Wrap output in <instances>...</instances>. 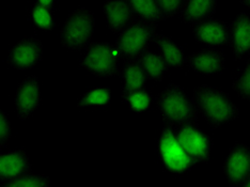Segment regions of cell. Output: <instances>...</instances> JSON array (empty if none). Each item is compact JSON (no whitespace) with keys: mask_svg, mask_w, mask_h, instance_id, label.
Instances as JSON below:
<instances>
[{"mask_svg":"<svg viewBox=\"0 0 250 187\" xmlns=\"http://www.w3.org/2000/svg\"><path fill=\"white\" fill-rule=\"evenodd\" d=\"M192 103L197 111L212 129L234 121L240 117V109L233 103L229 94L208 84L197 87L192 93Z\"/></svg>","mask_w":250,"mask_h":187,"instance_id":"obj_1","label":"cell"},{"mask_svg":"<svg viewBox=\"0 0 250 187\" xmlns=\"http://www.w3.org/2000/svg\"><path fill=\"white\" fill-rule=\"evenodd\" d=\"M157 108L160 110L164 124L174 127L182 125L198 126L197 109L187 96L185 90L175 83H170L157 95Z\"/></svg>","mask_w":250,"mask_h":187,"instance_id":"obj_2","label":"cell"},{"mask_svg":"<svg viewBox=\"0 0 250 187\" xmlns=\"http://www.w3.org/2000/svg\"><path fill=\"white\" fill-rule=\"evenodd\" d=\"M94 15L86 8L74 10L67 16L60 32L61 44L70 50L86 49L94 30Z\"/></svg>","mask_w":250,"mask_h":187,"instance_id":"obj_3","label":"cell"},{"mask_svg":"<svg viewBox=\"0 0 250 187\" xmlns=\"http://www.w3.org/2000/svg\"><path fill=\"white\" fill-rule=\"evenodd\" d=\"M155 22L137 19L119 33L115 47L122 57L132 58L146 52L156 35Z\"/></svg>","mask_w":250,"mask_h":187,"instance_id":"obj_4","label":"cell"},{"mask_svg":"<svg viewBox=\"0 0 250 187\" xmlns=\"http://www.w3.org/2000/svg\"><path fill=\"white\" fill-rule=\"evenodd\" d=\"M157 152L162 165L170 173L183 174L190 171L196 163L182 149L175 135V127L164 124L163 132L158 139Z\"/></svg>","mask_w":250,"mask_h":187,"instance_id":"obj_5","label":"cell"},{"mask_svg":"<svg viewBox=\"0 0 250 187\" xmlns=\"http://www.w3.org/2000/svg\"><path fill=\"white\" fill-rule=\"evenodd\" d=\"M119 58L120 54L111 44L95 42L91 43L86 48L81 66L95 76L110 78L120 74Z\"/></svg>","mask_w":250,"mask_h":187,"instance_id":"obj_6","label":"cell"},{"mask_svg":"<svg viewBox=\"0 0 250 187\" xmlns=\"http://www.w3.org/2000/svg\"><path fill=\"white\" fill-rule=\"evenodd\" d=\"M175 135L182 149L196 164L208 163L211 158L213 139L196 125L175 127Z\"/></svg>","mask_w":250,"mask_h":187,"instance_id":"obj_7","label":"cell"},{"mask_svg":"<svg viewBox=\"0 0 250 187\" xmlns=\"http://www.w3.org/2000/svg\"><path fill=\"white\" fill-rule=\"evenodd\" d=\"M224 173L230 186H243L250 178V146L235 144L224 164Z\"/></svg>","mask_w":250,"mask_h":187,"instance_id":"obj_8","label":"cell"},{"mask_svg":"<svg viewBox=\"0 0 250 187\" xmlns=\"http://www.w3.org/2000/svg\"><path fill=\"white\" fill-rule=\"evenodd\" d=\"M43 58V45L35 37L25 38L10 49L7 63L18 71H27L35 67Z\"/></svg>","mask_w":250,"mask_h":187,"instance_id":"obj_9","label":"cell"},{"mask_svg":"<svg viewBox=\"0 0 250 187\" xmlns=\"http://www.w3.org/2000/svg\"><path fill=\"white\" fill-rule=\"evenodd\" d=\"M14 103L16 115L21 120L30 118L39 108L41 104V93L36 75L28 76L19 84L16 88Z\"/></svg>","mask_w":250,"mask_h":187,"instance_id":"obj_10","label":"cell"},{"mask_svg":"<svg viewBox=\"0 0 250 187\" xmlns=\"http://www.w3.org/2000/svg\"><path fill=\"white\" fill-rule=\"evenodd\" d=\"M196 41L209 47L225 46L230 43V27L218 19H208L194 26Z\"/></svg>","mask_w":250,"mask_h":187,"instance_id":"obj_11","label":"cell"},{"mask_svg":"<svg viewBox=\"0 0 250 187\" xmlns=\"http://www.w3.org/2000/svg\"><path fill=\"white\" fill-rule=\"evenodd\" d=\"M190 70L202 75H215L225 70L226 57L216 47H208L186 57Z\"/></svg>","mask_w":250,"mask_h":187,"instance_id":"obj_12","label":"cell"},{"mask_svg":"<svg viewBox=\"0 0 250 187\" xmlns=\"http://www.w3.org/2000/svg\"><path fill=\"white\" fill-rule=\"evenodd\" d=\"M103 12L108 28L115 33H120L124 28L137 20L127 0H106L103 3Z\"/></svg>","mask_w":250,"mask_h":187,"instance_id":"obj_13","label":"cell"},{"mask_svg":"<svg viewBox=\"0 0 250 187\" xmlns=\"http://www.w3.org/2000/svg\"><path fill=\"white\" fill-rule=\"evenodd\" d=\"M32 165L25 151H12L0 156V180L1 184L29 174Z\"/></svg>","mask_w":250,"mask_h":187,"instance_id":"obj_14","label":"cell"},{"mask_svg":"<svg viewBox=\"0 0 250 187\" xmlns=\"http://www.w3.org/2000/svg\"><path fill=\"white\" fill-rule=\"evenodd\" d=\"M229 44L236 61L250 53V16L247 13L237 14L232 21Z\"/></svg>","mask_w":250,"mask_h":187,"instance_id":"obj_15","label":"cell"},{"mask_svg":"<svg viewBox=\"0 0 250 187\" xmlns=\"http://www.w3.org/2000/svg\"><path fill=\"white\" fill-rule=\"evenodd\" d=\"M217 9V0H186L180 16L186 25H196L211 19Z\"/></svg>","mask_w":250,"mask_h":187,"instance_id":"obj_16","label":"cell"},{"mask_svg":"<svg viewBox=\"0 0 250 187\" xmlns=\"http://www.w3.org/2000/svg\"><path fill=\"white\" fill-rule=\"evenodd\" d=\"M154 42L160 49V55L169 67L182 69L186 64V56L184 48L174 43L171 39L166 36L156 33Z\"/></svg>","mask_w":250,"mask_h":187,"instance_id":"obj_17","label":"cell"},{"mask_svg":"<svg viewBox=\"0 0 250 187\" xmlns=\"http://www.w3.org/2000/svg\"><path fill=\"white\" fill-rule=\"evenodd\" d=\"M120 77L123 81V92H134L146 88L149 81L143 66L137 60H127L124 62Z\"/></svg>","mask_w":250,"mask_h":187,"instance_id":"obj_18","label":"cell"},{"mask_svg":"<svg viewBox=\"0 0 250 187\" xmlns=\"http://www.w3.org/2000/svg\"><path fill=\"white\" fill-rule=\"evenodd\" d=\"M136 60L143 66L149 81L161 83L169 70V66L163 59V57L150 52V50H146L138 57H136Z\"/></svg>","mask_w":250,"mask_h":187,"instance_id":"obj_19","label":"cell"},{"mask_svg":"<svg viewBox=\"0 0 250 187\" xmlns=\"http://www.w3.org/2000/svg\"><path fill=\"white\" fill-rule=\"evenodd\" d=\"M127 2L139 20L155 24L164 20L155 0H127Z\"/></svg>","mask_w":250,"mask_h":187,"instance_id":"obj_20","label":"cell"},{"mask_svg":"<svg viewBox=\"0 0 250 187\" xmlns=\"http://www.w3.org/2000/svg\"><path fill=\"white\" fill-rule=\"evenodd\" d=\"M122 102L129 106L135 112H144L149 110L152 106V93L150 90L143 89L134 92H122Z\"/></svg>","mask_w":250,"mask_h":187,"instance_id":"obj_21","label":"cell"},{"mask_svg":"<svg viewBox=\"0 0 250 187\" xmlns=\"http://www.w3.org/2000/svg\"><path fill=\"white\" fill-rule=\"evenodd\" d=\"M111 101V89L94 88L84 93L77 102V107L83 106H107Z\"/></svg>","mask_w":250,"mask_h":187,"instance_id":"obj_22","label":"cell"},{"mask_svg":"<svg viewBox=\"0 0 250 187\" xmlns=\"http://www.w3.org/2000/svg\"><path fill=\"white\" fill-rule=\"evenodd\" d=\"M29 16L32 24L40 29L52 30L56 26V21L52 13V10L36 3L33 4L29 11Z\"/></svg>","mask_w":250,"mask_h":187,"instance_id":"obj_23","label":"cell"},{"mask_svg":"<svg viewBox=\"0 0 250 187\" xmlns=\"http://www.w3.org/2000/svg\"><path fill=\"white\" fill-rule=\"evenodd\" d=\"M52 184V180L45 175L26 174L21 178L8 181L2 183V186L7 187H46Z\"/></svg>","mask_w":250,"mask_h":187,"instance_id":"obj_24","label":"cell"},{"mask_svg":"<svg viewBox=\"0 0 250 187\" xmlns=\"http://www.w3.org/2000/svg\"><path fill=\"white\" fill-rule=\"evenodd\" d=\"M232 89L240 98L250 101V58L247 61L243 75L233 82Z\"/></svg>","mask_w":250,"mask_h":187,"instance_id":"obj_25","label":"cell"},{"mask_svg":"<svg viewBox=\"0 0 250 187\" xmlns=\"http://www.w3.org/2000/svg\"><path fill=\"white\" fill-rule=\"evenodd\" d=\"M186 0H155L164 20L171 19L181 13Z\"/></svg>","mask_w":250,"mask_h":187,"instance_id":"obj_26","label":"cell"},{"mask_svg":"<svg viewBox=\"0 0 250 187\" xmlns=\"http://www.w3.org/2000/svg\"><path fill=\"white\" fill-rule=\"evenodd\" d=\"M11 137V125L10 121L4 111L0 112V146L1 149L5 146V144Z\"/></svg>","mask_w":250,"mask_h":187,"instance_id":"obj_27","label":"cell"},{"mask_svg":"<svg viewBox=\"0 0 250 187\" xmlns=\"http://www.w3.org/2000/svg\"><path fill=\"white\" fill-rule=\"evenodd\" d=\"M37 3L43 5V7H46L50 10H53L56 5V0H37Z\"/></svg>","mask_w":250,"mask_h":187,"instance_id":"obj_28","label":"cell"},{"mask_svg":"<svg viewBox=\"0 0 250 187\" xmlns=\"http://www.w3.org/2000/svg\"><path fill=\"white\" fill-rule=\"evenodd\" d=\"M241 3L245 5V7L249 8L250 9V0H240Z\"/></svg>","mask_w":250,"mask_h":187,"instance_id":"obj_29","label":"cell"},{"mask_svg":"<svg viewBox=\"0 0 250 187\" xmlns=\"http://www.w3.org/2000/svg\"><path fill=\"white\" fill-rule=\"evenodd\" d=\"M243 186H246V187H250V178L247 180V182L245 183V184H244Z\"/></svg>","mask_w":250,"mask_h":187,"instance_id":"obj_30","label":"cell"}]
</instances>
